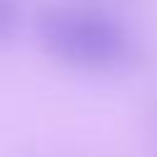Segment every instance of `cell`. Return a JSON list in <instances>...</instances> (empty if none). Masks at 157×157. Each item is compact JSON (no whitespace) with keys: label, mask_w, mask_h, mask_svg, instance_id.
<instances>
[{"label":"cell","mask_w":157,"mask_h":157,"mask_svg":"<svg viewBox=\"0 0 157 157\" xmlns=\"http://www.w3.org/2000/svg\"><path fill=\"white\" fill-rule=\"evenodd\" d=\"M37 37L54 59L83 71H115L135 54L128 29L93 7H44L37 15Z\"/></svg>","instance_id":"6da1fadb"},{"label":"cell","mask_w":157,"mask_h":157,"mask_svg":"<svg viewBox=\"0 0 157 157\" xmlns=\"http://www.w3.org/2000/svg\"><path fill=\"white\" fill-rule=\"evenodd\" d=\"M20 25V5L17 0H0V42L10 39Z\"/></svg>","instance_id":"7a4b0ae2"}]
</instances>
